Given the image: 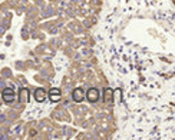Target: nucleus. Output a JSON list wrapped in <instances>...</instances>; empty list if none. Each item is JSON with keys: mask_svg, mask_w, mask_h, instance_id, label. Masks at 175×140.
Here are the masks:
<instances>
[{"mask_svg": "<svg viewBox=\"0 0 175 140\" xmlns=\"http://www.w3.org/2000/svg\"><path fill=\"white\" fill-rule=\"evenodd\" d=\"M49 99H50V102H53V103L59 102V100H60V91H59L58 89H52V90L49 91Z\"/></svg>", "mask_w": 175, "mask_h": 140, "instance_id": "3", "label": "nucleus"}, {"mask_svg": "<svg viewBox=\"0 0 175 140\" xmlns=\"http://www.w3.org/2000/svg\"><path fill=\"white\" fill-rule=\"evenodd\" d=\"M1 99H3V102H4V103L12 104V103L15 102V91H13V89H10V87L4 89V90H3V93H1Z\"/></svg>", "mask_w": 175, "mask_h": 140, "instance_id": "1", "label": "nucleus"}, {"mask_svg": "<svg viewBox=\"0 0 175 140\" xmlns=\"http://www.w3.org/2000/svg\"><path fill=\"white\" fill-rule=\"evenodd\" d=\"M20 102H22L23 104H26V103L29 102V90H27V89H22V90H20Z\"/></svg>", "mask_w": 175, "mask_h": 140, "instance_id": "6", "label": "nucleus"}, {"mask_svg": "<svg viewBox=\"0 0 175 140\" xmlns=\"http://www.w3.org/2000/svg\"><path fill=\"white\" fill-rule=\"evenodd\" d=\"M85 94H83V90L82 89H76L75 91H73V100L75 102H78V103H81L82 100H83Z\"/></svg>", "mask_w": 175, "mask_h": 140, "instance_id": "5", "label": "nucleus"}, {"mask_svg": "<svg viewBox=\"0 0 175 140\" xmlns=\"http://www.w3.org/2000/svg\"><path fill=\"white\" fill-rule=\"evenodd\" d=\"M34 99H36V102L42 103L43 100H46V91L43 90V89H37V90L34 91Z\"/></svg>", "mask_w": 175, "mask_h": 140, "instance_id": "4", "label": "nucleus"}, {"mask_svg": "<svg viewBox=\"0 0 175 140\" xmlns=\"http://www.w3.org/2000/svg\"><path fill=\"white\" fill-rule=\"evenodd\" d=\"M86 97H88V100L91 102V103H95V102H98L99 100V90L98 89H89L88 90V93H86Z\"/></svg>", "mask_w": 175, "mask_h": 140, "instance_id": "2", "label": "nucleus"}]
</instances>
